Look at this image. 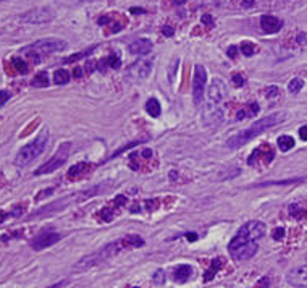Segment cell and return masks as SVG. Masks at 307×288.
<instances>
[{
    "instance_id": "cell-1",
    "label": "cell",
    "mask_w": 307,
    "mask_h": 288,
    "mask_svg": "<svg viewBox=\"0 0 307 288\" xmlns=\"http://www.w3.org/2000/svg\"><path fill=\"white\" fill-rule=\"evenodd\" d=\"M265 233H267V227L260 220H250L244 223L228 244L230 256L236 259V261L250 259L259 249L257 243H259L260 238H264Z\"/></svg>"
},
{
    "instance_id": "cell-2",
    "label": "cell",
    "mask_w": 307,
    "mask_h": 288,
    "mask_svg": "<svg viewBox=\"0 0 307 288\" xmlns=\"http://www.w3.org/2000/svg\"><path fill=\"white\" fill-rule=\"evenodd\" d=\"M141 246H144V240H142V238H139L136 235L124 236V238H122L120 241H114V243L107 244V246L100 248L99 251L92 252V254L82 257L80 262H76L73 265V269L74 270H88L90 267H94V265L100 264L104 261H107V259H110V257H114L115 254H118V252L123 251V249L141 248Z\"/></svg>"
},
{
    "instance_id": "cell-3",
    "label": "cell",
    "mask_w": 307,
    "mask_h": 288,
    "mask_svg": "<svg viewBox=\"0 0 307 288\" xmlns=\"http://www.w3.org/2000/svg\"><path fill=\"white\" fill-rule=\"evenodd\" d=\"M286 118V114L284 112H276V114H272V115H267V117H262L260 120H257L256 123H252V126L248 130H242L240 133H236V135L230 136L228 141H226V146L232 147V149H236V147H241L244 146L248 141H250L252 138H256L257 135H260L262 131H265L267 128H272V126H275L278 123H282Z\"/></svg>"
},
{
    "instance_id": "cell-4",
    "label": "cell",
    "mask_w": 307,
    "mask_h": 288,
    "mask_svg": "<svg viewBox=\"0 0 307 288\" xmlns=\"http://www.w3.org/2000/svg\"><path fill=\"white\" fill-rule=\"evenodd\" d=\"M47 141H48V130L44 128L32 143L23 146L22 149L18 151L16 157H15V165H18V167L30 165L32 160H36L40 156V154L44 152L46 146H47Z\"/></svg>"
},
{
    "instance_id": "cell-5",
    "label": "cell",
    "mask_w": 307,
    "mask_h": 288,
    "mask_svg": "<svg viewBox=\"0 0 307 288\" xmlns=\"http://www.w3.org/2000/svg\"><path fill=\"white\" fill-rule=\"evenodd\" d=\"M70 151H72V144L70 143H64L60 147H58V151L55 152V156L50 159V160H47V162L38 168L36 172H34V175H46V173H52L54 170H57V168H60L62 165H64L68 157H70Z\"/></svg>"
},
{
    "instance_id": "cell-6",
    "label": "cell",
    "mask_w": 307,
    "mask_h": 288,
    "mask_svg": "<svg viewBox=\"0 0 307 288\" xmlns=\"http://www.w3.org/2000/svg\"><path fill=\"white\" fill-rule=\"evenodd\" d=\"M66 42L64 39H57V38H48V39H40L32 42V44L24 49V51H31L36 54H52V52H60L66 49Z\"/></svg>"
},
{
    "instance_id": "cell-7",
    "label": "cell",
    "mask_w": 307,
    "mask_h": 288,
    "mask_svg": "<svg viewBox=\"0 0 307 288\" xmlns=\"http://www.w3.org/2000/svg\"><path fill=\"white\" fill-rule=\"evenodd\" d=\"M206 84H207V72L204 65H196L194 68V80H192V99L194 104H200L204 99L206 93Z\"/></svg>"
},
{
    "instance_id": "cell-8",
    "label": "cell",
    "mask_w": 307,
    "mask_h": 288,
    "mask_svg": "<svg viewBox=\"0 0 307 288\" xmlns=\"http://www.w3.org/2000/svg\"><path fill=\"white\" fill-rule=\"evenodd\" d=\"M55 17V13L48 7H40V9H34L31 12H26L24 15H22V21L30 25H44L52 21Z\"/></svg>"
},
{
    "instance_id": "cell-9",
    "label": "cell",
    "mask_w": 307,
    "mask_h": 288,
    "mask_svg": "<svg viewBox=\"0 0 307 288\" xmlns=\"http://www.w3.org/2000/svg\"><path fill=\"white\" fill-rule=\"evenodd\" d=\"M226 97V84L220 78H214L210 86H208V93H207V99L210 105H217Z\"/></svg>"
},
{
    "instance_id": "cell-10",
    "label": "cell",
    "mask_w": 307,
    "mask_h": 288,
    "mask_svg": "<svg viewBox=\"0 0 307 288\" xmlns=\"http://www.w3.org/2000/svg\"><path fill=\"white\" fill-rule=\"evenodd\" d=\"M60 240H62V235L57 233V231H42V233H39L31 241V248L34 251H40V249H46L48 246H52V244H55Z\"/></svg>"
},
{
    "instance_id": "cell-11",
    "label": "cell",
    "mask_w": 307,
    "mask_h": 288,
    "mask_svg": "<svg viewBox=\"0 0 307 288\" xmlns=\"http://www.w3.org/2000/svg\"><path fill=\"white\" fill-rule=\"evenodd\" d=\"M286 282L292 286L307 288V265H299V267L290 270L286 275Z\"/></svg>"
},
{
    "instance_id": "cell-12",
    "label": "cell",
    "mask_w": 307,
    "mask_h": 288,
    "mask_svg": "<svg viewBox=\"0 0 307 288\" xmlns=\"http://www.w3.org/2000/svg\"><path fill=\"white\" fill-rule=\"evenodd\" d=\"M260 26H262L264 33L275 34V33H278L283 28V21L280 18L274 17V15H264L260 18Z\"/></svg>"
},
{
    "instance_id": "cell-13",
    "label": "cell",
    "mask_w": 307,
    "mask_h": 288,
    "mask_svg": "<svg viewBox=\"0 0 307 288\" xmlns=\"http://www.w3.org/2000/svg\"><path fill=\"white\" fill-rule=\"evenodd\" d=\"M152 47H154L152 41H149V39H136L130 44V52L136 54V55H146V54H149L152 51Z\"/></svg>"
},
{
    "instance_id": "cell-14",
    "label": "cell",
    "mask_w": 307,
    "mask_h": 288,
    "mask_svg": "<svg viewBox=\"0 0 307 288\" xmlns=\"http://www.w3.org/2000/svg\"><path fill=\"white\" fill-rule=\"evenodd\" d=\"M192 275V267L191 265H178V267L175 269V272H173V280L178 283H184L188 278H190Z\"/></svg>"
},
{
    "instance_id": "cell-15",
    "label": "cell",
    "mask_w": 307,
    "mask_h": 288,
    "mask_svg": "<svg viewBox=\"0 0 307 288\" xmlns=\"http://www.w3.org/2000/svg\"><path fill=\"white\" fill-rule=\"evenodd\" d=\"M257 112H259V105H257V102H250V104H248L246 109H242L236 114V120H244V118L256 117Z\"/></svg>"
},
{
    "instance_id": "cell-16",
    "label": "cell",
    "mask_w": 307,
    "mask_h": 288,
    "mask_svg": "<svg viewBox=\"0 0 307 288\" xmlns=\"http://www.w3.org/2000/svg\"><path fill=\"white\" fill-rule=\"evenodd\" d=\"M222 267H223V259H222V257H215V259H212V265H210V269H208V270L206 272L204 282H208V280H212V278L215 277V273H217Z\"/></svg>"
},
{
    "instance_id": "cell-17",
    "label": "cell",
    "mask_w": 307,
    "mask_h": 288,
    "mask_svg": "<svg viewBox=\"0 0 307 288\" xmlns=\"http://www.w3.org/2000/svg\"><path fill=\"white\" fill-rule=\"evenodd\" d=\"M146 112L150 115V117H158L162 109H160V104L157 99H149L148 104H146Z\"/></svg>"
},
{
    "instance_id": "cell-18",
    "label": "cell",
    "mask_w": 307,
    "mask_h": 288,
    "mask_svg": "<svg viewBox=\"0 0 307 288\" xmlns=\"http://www.w3.org/2000/svg\"><path fill=\"white\" fill-rule=\"evenodd\" d=\"M89 170V165L88 164H78V165H73L72 168L68 170V178H76L80 175L86 173Z\"/></svg>"
},
{
    "instance_id": "cell-19",
    "label": "cell",
    "mask_w": 307,
    "mask_h": 288,
    "mask_svg": "<svg viewBox=\"0 0 307 288\" xmlns=\"http://www.w3.org/2000/svg\"><path fill=\"white\" fill-rule=\"evenodd\" d=\"M276 143H278V147H280L283 152L290 151V149H292V147H294V139H292L291 136H286V135L278 138Z\"/></svg>"
},
{
    "instance_id": "cell-20",
    "label": "cell",
    "mask_w": 307,
    "mask_h": 288,
    "mask_svg": "<svg viewBox=\"0 0 307 288\" xmlns=\"http://www.w3.org/2000/svg\"><path fill=\"white\" fill-rule=\"evenodd\" d=\"M31 84L34 88H46L47 84H48V76L46 72H40L38 73L36 76H34V80L31 81Z\"/></svg>"
},
{
    "instance_id": "cell-21",
    "label": "cell",
    "mask_w": 307,
    "mask_h": 288,
    "mask_svg": "<svg viewBox=\"0 0 307 288\" xmlns=\"http://www.w3.org/2000/svg\"><path fill=\"white\" fill-rule=\"evenodd\" d=\"M68 81H70V73L66 72V70L60 68L54 73V83L55 84H66Z\"/></svg>"
},
{
    "instance_id": "cell-22",
    "label": "cell",
    "mask_w": 307,
    "mask_h": 288,
    "mask_svg": "<svg viewBox=\"0 0 307 288\" xmlns=\"http://www.w3.org/2000/svg\"><path fill=\"white\" fill-rule=\"evenodd\" d=\"M94 51H96V47H89V49H86V51H82V52H80V54H74V55H72V57L65 59L64 62H65V63H73V62H76V60H81V59L88 57V55H90Z\"/></svg>"
},
{
    "instance_id": "cell-23",
    "label": "cell",
    "mask_w": 307,
    "mask_h": 288,
    "mask_svg": "<svg viewBox=\"0 0 307 288\" xmlns=\"http://www.w3.org/2000/svg\"><path fill=\"white\" fill-rule=\"evenodd\" d=\"M302 86H304V80L302 78H292L290 81V84H288V91H290V93H292V94H296V93H299V91L302 89Z\"/></svg>"
},
{
    "instance_id": "cell-24",
    "label": "cell",
    "mask_w": 307,
    "mask_h": 288,
    "mask_svg": "<svg viewBox=\"0 0 307 288\" xmlns=\"http://www.w3.org/2000/svg\"><path fill=\"white\" fill-rule=\"evenodd\" d=\"M12 67L15 68L16 73H23V75H24V73L28 72V63L23 62L22 59H18V57L12 60Z\"/></svg>"
},
{
    "instance_id": "cell-25",
    "label": "cell",
    "mask_w": 307,
    "mask_h": 288,
    "mask_svg": "<svg viewBox=\"0 0 307 288\" xmlns=\"http://www.w3.org/2000/svg\"><path fill=\"white\" fill-rule=\"evenodd\" d=\"M240 49L246 57H250V55H254V52H256V46L252 44V42H242Z\"/></svg>"
},
{
    "instance_id": "cell-26",
    "label": "cell",
    "mask_w": 307,
    "mask_h": 288,
    "mask_svg": "<svg viewBox=\"0 0 307 288\" xmlns=\"http://www.w3.org/2000/svg\"><path fill=\"white\" fill-rule=\"evenodd\" d=\"M290 214L294 217V219H301V217H306V215H307L306 210H301V207L296 206V204H291V206H290Z\"/></svg>"
},
{
    "instance_id": "cell-27",
    "label": "cell",
    "mask_w": 307,
    "mask_h": 288,
    "mask_svg": "<svg viewBox=\"0 0 307 288\" xmlns=\"http://www.w3.org/2000/svg\"><path fill=\"white\" fill-rule=\"evenodd\" d=\"M107 65H110L112 68H118L120 67V57H118V54H110L108 59L106 60Z\"/></svg>"
},
{
    "instance_id": "cell-28",
    "label": "cell",
    "mask_w": 307,
    "mask_h": 288,
    "mask_svg": "<svg viewBox=\"0 0 307 288\" xmlns=\"http://www.w3.org/2000/svg\"><path fill=\"white\" fill-rule=\"evenodd\" d=\"M232 78H233V84H234L236 88H241L242 84H244V78H242L241 75H233Z\"/></svg>"
},
{
    "instance_id": "cell-29",
    "label": "cell",
    "mask_w": 307,
    "mask_h": 288,
    "mask_svg": "<svg viewBox=\"0 0 307 288\" xmlns=\"http://www.w3.org/2000/svg\"><path fill=\"white\" fill-rule=\"evenodd\" d=\"M164 278H165L164 270H157V272H156V275H154V280H156V282H157L158 285H162V283H164Z\"/></svg>"
},
{
    "instance_id": "cell-30",
    "label": "cell",
    "mask_w": 307,
    "mask_h": 288,
    "mask_svg": "<svg viewBox=\"0 0 307 288\" xmlns=\"http://www.w3.org/2000/svg\"><path fill=\"white\" fill-rule=\"evenodd\" d=\"M284 236V228H275L274 230V240H282V238Z\"/></svg>"
},
{
    "instance_id": "cell-31",
    "label": "cell",
    "mask_w": 307,
    "mask_h": 288,
    "mask_svg": "<svg viewBox=\"0 0 307 288\" xmlns=\"http://www.w3.org/2000/svg\"><path fill=\"white\" fill-rule=\"evenodd\" d=\"M8 99H10V93H8V91H0V105H4Z\"/></svg>"
},
{
    "instance_id": "cell-32",
    "label": "cell",
    "mask_w": 307,
    "mask_h": 288,
    "mask_svg": "<svg viewBox=\"0 0 307 288\" xmlns=\"http://www.w3.org/2000/svg\"><path fill=\"white\" fill-rule=\"evenodd\" d=\"M228 57L230 59H234L236 57V55H238V47H236V46H232V47H228Z\"/></svg>"
},
{
    "instance_id": "cell-33",
    "label": "cell",
    "mask_w": 307,
    "mask_h": 288,
    "mask_svg": "<svg viewBox=\"0 0 307 288\" xmlns=\"http://www.w3.org/2000/svg\"><path fill=\"white\" fill-rule=\"evenodd\" d=\"M299 136H301L302 141H307V125H304V126L299 128Z\"/></svg>"
},
{
    "instance_id": "cell-34",
    "label": "cell",
    "mask_w": 307,
    "mask_h": 288,
    "mask_svg": "<svg viewBox=\"0 0 307 288\" xmlns=\"http://www.w3.org/2000/svg\"><path fill=\"white\" fill-rule=\"evenodd\" d=\"M162 33H164V36H173V33H175V30H173V28H170V26H164Z\"/></svg>"
},
{
    "instance_id": "cell-35",
    "label": "cell",
    "mask_w": 307,
    "mask_h": 288,
    "mask_svg": "<svg viewBox=\"0 0 307 288\" xmlns=\"http://www.w3.org/2000/svg\"><path fill=\"white\" fill-rule=\"evenodd\" d=\"M267 91H268V93H267V96H268V97H270L272 94H274V96H276V94H278V88H276V86H274V88H268Z\"/></svg>"
},
{
    "instance_id": "cell-36",
    "label": "cell",
    "mask_w": 307,
    "mask_h": 288,
    "mask_svg": "<svg viewBox=\"0 0 307 288\" xmlns=\"http://www.w3.org/2000/svg\"><path fill=\"white\" fill-rule=\"evenodd\" d=\"M202 21H204V23H208V25H214V18H212V17H208V15H204V17H202Z\"/></svg>"
},
{
    "instance_id": "cell-37",
    "label": "cell",
    "mask_w": 307,
    "mask_h": 288,
    "mask_svg": "<svg viewBox=\"0 0 307 288\" xmlns=\"http://www.w3.org/2000/svg\"><path fill=\"white\" fill-rule=\"evenodd\" d=\"M186 238H188V240H190V241H194V240H196V238H198V235H196V233H188Z\"/></svg>"
},
{
    "instance_id": "cell-38",
    "label": "cell",
    "mask_w": 307,
    "mask_h": 288,
    "mask_svg": "<svg viewBox=\"0 0 307 288\" xmlns=\"http://www.w3.org/2000/svg\"><path fill=\"white\" fill-rule=\"evenodd\" d=\"M130 12H132L134 15H141V13H144V10H141V9H131Z\"/></svg>"
},
{
    "instance_id": "cell-39",
    "label": "cell",
    "mask_w": 307,
    "mask_h": 288,
    "mask_svg": "<svg viewBox=\"0 0 307 288\" xmlns=\"http://www.w3.org/2000/svg\"><path fill=\"white\" fill-rule=\"evenodd\" d=\"M6 217H10V214H5V212H0V223L4 222V219H6Z\"/></svg>"
},
{
    "instance_id": "cell-40",
    "label": "cell",
    "mask_w": 307,
    "mask_h": 288,
    "mask_svg": "<svg viewBox=\"0 0 307 288\" xmlns=\"http://www.w3.org/2000/svg\"><path fill=\"white\" fill-rule=\"evenodd\" d=\"M62 285H65V282H60V283H55V285H50V286H47V288H60Z\"/></svg>"
},
{
    "instance_id": "cell-41",
    "label": "cell",
    "mask_w": 307,
    "mask_h": 288,
    "mask_svg": "<svg viewBox=\"0 0 307 288\" xmlns=\"http://www.w3.org/2000/svg\"><path fill=\"white\" fill-rule=\"evenodd\" d=\"M74 76H78V78L81 76V70H80V68H76V70H74Z\"/></svg>"
},
{
    "instance_id": "cell-42",
    "label": "cell",
    "mask_w": 307,
    "mask_h": 288,
    "mask_svg": "<svg viewBox=\"0 0 307 288\" xmlns=\"http://www.w3.org/2000/svg\"><path fill=\"white\" fill-rule=\"evenodd\" d=\"M186 0H173V4H176V5H181V4H184Z\"/></svg>"
},
{
    "instance_id": "cell-43",
    "label": "cell",
    "mask_w": 307,
    "mask_h": 288,
    "mask_svg": "<svg viewBox=\"0 0 307 288\" xmlns=\"http://www.w3.org/2000/svg\"><path fill=\"white\" fill-rule=\"evenodd\" d=\"M70 2H94V0H70Z\"/></svg>"
}]
</instances>
